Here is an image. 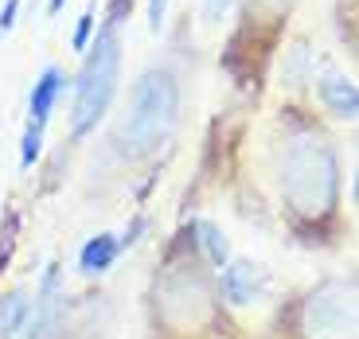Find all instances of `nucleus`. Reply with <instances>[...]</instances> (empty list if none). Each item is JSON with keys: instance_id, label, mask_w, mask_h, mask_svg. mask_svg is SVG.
I'll return each mask as SVG.
<instances>
[{"instance_id": "1", "label": "nucleus", "mask_w": 359, "mask_h": 339, "mask_svg": "<svg viewBox=\"0 0 359 339\" xmlns=\"http://www.w3.org/2000/svg\"><path fill=\"white\" fill-rule=\"evenodd\" d=\"M180 117V86L172 71H144L129 94V113L121 121V148L129 156H149L172 137Z\"/></svg>"}, {"instance_id": "2", "label": "nucleus", "mask_w": 359, "mask_h": 339, "mask_svg": "<svg viewBox=\"0 0 359 339\" xmlns=\"http://www.w3.org/2000/svg\"><path fill=\"white\" fill-rule=\"evenodd\" d=\"M281 191L305 219L328 214L336 203V156L320 137H297L281 160Z\"/></svg>"}, {"instance_id": "3", "label": "nucleus", "mask_w": 359, "mask_h": 339, "mask_svg": "<svg viewBox=\"0 0 359 339\" xmlns=\"http://www.w3.org/2000/svg\"><path fill=\"white\" fill-rule=\"evenodd\" d=\"M117 20H109L98 32V39L90 43V55L82 63L79 86H74V113H71V129L74 137H82L86 129L98 125V117L106 113L109 98L117 90V71H121V39H117Z\"/></svg>"}, {"instance_id": "4", "label": "nucleus", "mask_w": 359, "mask_h": 339, "mask_svg": "<svg viewBox=\"0 0 359 339\" xmlns=\"http://www.w3.org/2000/svg\"><path fill=\"white\" fill-rule=\"evenodd\" d=\"M305 339H355V285L324 281L301 308Z\"/></svg>"}, {"instance_id": "5", "label": "nucleus", "mask_w": 359, "mask_h": 339, "mask_svg": "<svg viewBox=\"0 0 359 339\" xmlns=\"http://www.w3.org/2000/svg\"><path fill=\"white\" fill-rule=\"evenodd\" d=\"M262 289H266V269L258 261L238 258V261H226L223 265V293L231 304H238V308L254 304L262 296Z\"/></svg>"}, {"instance_id": "6", "label": "nucleus", "mask_w": 359, "mask_h": 339, "mask_svg": "<svg viewBox=\"0 0 359 339\" xmlns=\"http://www.w3.org/2000/svg\"><path fill=\"white\" fill-rule=\"evenodd\" d=\"M59 90H63V74L55 71V67H47V71L36 78V90H32V121H36V125H43L47 113L55 109Z\"/></svg>"}, {"instance_id": "7", "label": "nucleus", "mask_w": 359, "mask_h": 339, "mask_svg": "<svg viewBox=\"0 0 359 339\" xmlns=\"http://www.w3.org/2000/svg\"><path fill=\"white\" fill-rule=\"evenodd\" d=\"M121 254V242L114 234H98V238H90L82 246V273H106L109 265L117 261Z\"/></svg>"}, {"instance_id": "8", "label": "nucleus", "mask_w": 359, "mask_h": 339, "mask_svg": "<svg viewBox=\"0 0 359 339\" xmlns=\"http://www.w3.org/2000/svg\"><path fill=\"white\" fill-rule=\"evenodd\" d=\"M320 94H324V102H328V109H332L336 117H355L359 98H355V86H351L348 78L328 74V78L320 82Z\"/></svg>"}, {"instance_id": "9", "label": "nucleus", "mask_w": 359, "mask_h": 339, "mask_svg": "<svg viewBox=\"0 0 359 339\" xmlns=\"http://www.w3.org/2000/svg\"><path fill=\"white\" fill-rule=\"evenodd\" d=\"M24 293H12L8 300L0 304V339H8L12 331L20 328V320H24Z\"/></svg>"}, {"instance_id": "10", "label": "nucleus", "mask_w": 359, "mask_h": 339, "mask_svg": "<svg viewBox=\"0 0 359 339\" xmlns=\"http://www.w3.org/2000/svg\"><path fill=\"white\" fill-rule=\"evenodd\" d=\"M39 148H43V125L27 121L24 144H20V164H24V168H32V164H36V156H39Z\"/></svg>"}, {"instance_id": "11", "label": "nucleus", "mask_w": 359, "mask_h": 339, "mask_svg": "<svg viewBox=\"0 0 359 339\" xmlns=\"http://www.w3.org/2000/svg\"><path fill=\"white\" fill-rule=\"evenodd\" d=\"M199 230H203V246H207V254H211V261H215V265L223 269V265H226V258H231V250H226V238H223V234H219L211 223H203Z\"/></svg>"}, {"instance_id": "12", "label": "nucleus", "mask_w": 359, "mask_h": 339, "mask_svg": "<svg viewBox=\"0 0 359 339\" xmlns=\"http://www.w3.org/2000/svg\"><path fill=\"white\" fill-rule=\"evenodd\" d=\"M90 32H94V4H90L86 12H82V20H79V27H74V51H86L90 47Z\"/></svg>"}, {"instance_id": "13", "label": "nucleus", "mask_w": 359, "mask_h": 339, "mask_svg": "<svg viewBox=\"0 0 359 339\" xmlns=\"http://www.w3.org/2000/svg\"><path fill=\"white\" fill-rule=\"evenodd\" d=\"M16 12H20V0H4V8H0V32H8L16 24Z\"/></svg>"}, {"instance_id": "14", "label": "nucleus", "mask_w": 359, "mask_h": 339, "mask_svg": "<svg viewBox=\"0 0 359 339\" xmlns=\"http://www.w3.org/2000/svg\"><path fill=\"white\" fill-rule=\"evenodd\" d=\"M164 8H168V0H149V24H153V32H161Z\"/></svg>"}, {"instance_id": "15", "label": "nucleus", "mask_w": 359, "mask_h": 339, "mask_svg": "<svg viewBox=\"0 0 359 339\" xmlns=\"http://www.w3.org/2000/svg\"><path fill=\"white\" fill-rule=\"evenodd\" d=\"M226 8H231V0H203V16L207 20H219Z\"/></svg>"}, {"instance_id": "16", "label": "nucleus", "mask_w": 359, "mask_h": 339, "mask_svg": "<svg viewBox=\"0 0 359 339\" xmlns=\"http://www.w3.org/2000/svg\"><path fill=\"white\" fill-rule=\"evenodd\" d=\"M63 4H67V0H51V4H47V12L55 16V12H63Z\"/></svg>"}]
</instances>
